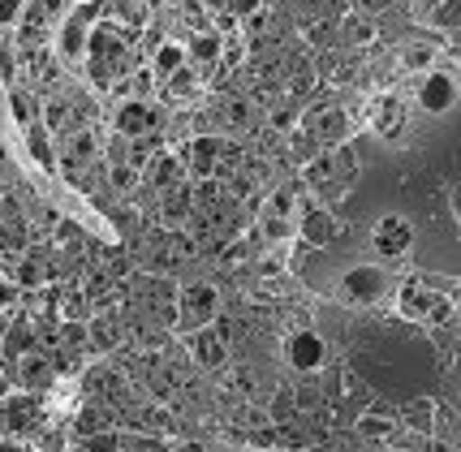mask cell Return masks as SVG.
<instances>
[{
  "label": "cell",
  "instance_id": "cell-1",
  "mask_svg": "<svg viewBox=\"0 0 461 452\" xmlns=\"http://www.w3.org/2000/svg\"><path fill=\"white\" fill-rule=\"evenodd\" d=\"M397 302H402V315L410 319H422V323H453V297L436 294L422 276L405 280L397 289Z\"/></svg>",
  "mask_w": 461,
  "mask_h": 452
},
{
  "label": "cell",
  "instance_id": "cell-2",
  "mask_svg": "<svg viewBox=\"0 0 461 452\" xmlns=\"http://www.w3.org/2000/svg\"><path fill=\"white\" fill-rule=\"evenodd\" d=\"M216 315H221V294H216L212 285L194 280V285H185V289L177 294V311H173V319H177V328L185 336L199 332V328H212Z\"/></svg>",
  "mask_w": 461,
  "mask_h": 452
},
{
  "label": "cell",
  "instance_id": "cell-3",
  "mask_svg": "<svg viewBox=\"0 0 461 452\" xmlns=\"http://www.w3.org/2000/svg\"><path fill=\"white\" fill-rule=\"evenodd\" d=\"M337 294H341L345 306H375V302L388 294V272L375 267V263H358V267H349V272L341 276Z\"/></svg>",
  "mask_w": 461,
  "mask_h": 452
},
{
  "label": "cell",
  "instance_id": "cell-4",
  "mask_svg": "<svg viewBox=\"0 0 461 452\" xmlns=\"http://www.w3.org/2000/svg\"><path fill=\"white\" fill-rule=\"evenodd\" d=\"M160 108L156 104H147V99H121L117 108H113V134L125 138V142H134V138H151L160 130Z\"/></svg>",
  "mask_w": 461,
  "mask_h": 452
},
{
  "label": "cell",
  "instance_id": "cell-5",
  "mask_svg": "<svg viewBox=\"0 0 461 452\" xmlns=\"http://www.w3.org/2000/svg\"><path fill=\"white\" fill-rule=\"evenodd\" d=\"M285 362H289V371L298 375L323 371L328 366V340L320 332H311V328H294L285 336Z\"/></svg>",
  "mask_w": 461,
  "mask_h": 452
},
{
  "label": "cell",
  "instance_id": "cell-6",
  "mask_svg": "<svg viewBox=\"0 0 461 452\" xmlns=\"http://www.w3.org/2000/svg\"><path fill=\"white\" fill-rule=\"evenodd\" d=\"M86 40H91V26L74 14V9H65L57 22V60L60 65H82L86 60Z\"/></svg>",
  "mask_w": 461,
  "mask_h": 452
},
{
  "label": "cell",
  "instance_id": "cell-7",
  "mask_svg": "<svg viewBox=\"0 0 461 452\" xmlns=\"http://www.w3.org/2000/svg\"><path fill=\"white\" fill-rule=\"evenodd\" d=\"M457 104V82L448 69H431L419 78V108L427 117H444L448 108Z\"/></svg>",
  "mask_w": 461,
  "mask_h": 452
},
{
  "label": "cell",
  "instance_id": "cell-8",
  "mask_svg": "<svg viewBox=\"0 0 461 452\" xmlns=\"http://www.w3.org/2000/svg\"><path fill=\"white\" fill-rule=\"evenodd\" d=\"M9 371L22 384V393H48L52 379H57V366H52V357L43 354V349H26L22 357L9 362Z\"/></svg>",
  "mask_w": 461,
  "mask_h": 452
},
{
  "label": "cell",
  "instance_id": "cell-9",
  "mask_svg": "<svg viewBox=\"0 0 461 452\" xmlns=\"http://www.w3.org/2000/svg\"><path fill=\"white\" fill-rule=\"evenodd\" d=\"M311 138L320 142V151H332L349 142V113L337 104H315V117H311Z\"/></svg>",
  "mask_w": 461,
  "mask_h": 452
},
{
  "label": "cell",
  "instance_id": "cell-10",
  "mask_svg": "<svg viewBox=\"0 0 461 452\" xmlns=\"http://www.w3.org/2000/svg\"><path fill=\"white\" fill-rule=\"evenodd\" d=\"M410 241H414V229H410L405 216H380L375 229H371V246L384 258H402L410 250Z\"/></svg>",
  "mask_w": 461,
  "mask_h": 452
},
{
  "label": "cell",
  "instance_id": "cell-11",
  "mask_svg": "<svg viewBox=\"0 0 461 452\" xmlns=\"http://www.w3.org/2000/svg\"><path fill=\"white\" fill-rule=\"evenodd\" d=\"M142 185L151 190V194H168V190H177V185H185V168H181V159L164 147V151H156L151 156V164L142 168Z\"/></svg>",
  "mask_w": 461,
  "mask_h": 452
},
{
  "label": "cell",
  "instance_id": "cell-12",
  "mask_svg": "<svg viewBox=\"0 0 461 452\" xmlns=\"http://www.w3.org/2000/svg\"><path fill=\"white\" fill-rule=\"evenodd\" d=\"M40 413H43L40 393H14V396H5V405H0V427L14 435L31 431L40 422Z\"/></svg>",
  "mask_w": 461,
  "mask_h": 452
},
{
  "label": "cell",
  "instance_id": "cell-13",
  "mask_svg": "<svg viewBox=\"0 0 461 452\" xmlns=\"http://www.w3.org/2000/svg\"><path fill=\"white\" fill-rule=\"evenodd\" d=\"M354 431H358L362 444H393L397 439V413H388L384 405H375V410H362L358 418H354Z\"/></svg>",
  "mask_w": 461,
  "mask_h": 452
},
{
  "label": "cell",
  "instance_id": "cell-14",
  "mask_svg": "<svg viewBox=\"0 0 461 452\" xmlns=\"http://www.w3.org/2000/svg\"><path fill=\"white\" fill-rule=\"evenodd\" d=\"M294 224H298V233L306 237L311 246H328V241L337 237V220H332V212L320 207V203H302Z\"/></svg>",
  "mask_w": 461,
  "mask_h": 452
},
{
  "label": "cell",
  "instance_id": "cell-15",
  "mask_svg": "<svg viewBox=\"0 0 461 452\" xmlns=\"http://www.w3.org/2000/svg\"><path fill=\"white\" fill-rule=\"evenodd\" d=\"M190 357L203 371H224L229 366V345L212 328H199V332H190Z\"/></svg>",
  "mask_w": 461,
  "mask_h": 452
},
{
  "label": "cell",
  "instance_id": "cell-16",
  "mask_svg": "<svg viewBox=\"0 0 461 452\" xmlns=\"http://www.w3.org/2000/svg\"><path fill=\"white\" fill-rule=\"evenodd\" d=\"M371 130L384 138V142H393V138L405 130V104L402 95H380L375 99V108H371Z\"/></svg>",
  "mask_w": 461,
  "mask_h": 452
},
{
  "label": "cell",
  "instance_id": "cell-17",
  "mask_svg": "<svg viewBox=\"0 0 461 452\" xmlns=\"http://www.w3.org/2000/svg\"><path fill=\"white\" fill-rule=\"evenodd\" d=\"M181 43H185V65H194V69H212V65L221 60V35H216L212 26L190 31Z\"/></svg>",
  "mask_w": 461,
  "mask_h": 452
},
{
  "label": "cell",
  "instance_id": "cell-18",
  "mask_svg": "<svg viewBox=\"0 0 461 452\" xmlns=\"http://www.w3.org/2000/svg\"><path fill=\"white\" fill-rule=\"evenodd\" d=\"M216 125H221L224 134H246V130L255 125V99L250 95L224 99L221 108H216Z\"/></svg>",
  "mask_w": 461,
  "mask_h": 452
},
{
  "label": "cell",
  "instance_id": "cell-19",
  "mask_svg": "<svg viewBox=\"0 0 461 452\" xmlns=\"http://www.w3.org/2000/svg\"><path fill=\"white\" fill-rule=\"evenodd\" d=\"M397 427H405L410 435H436V427H440V418H436V405L431 401H410L405 410H397Z\"/></svg>",
  "mask_w": 461,
  "mask_h": 452
},
{
  "label": "cell",
  "instance_id": "cell-20",
  "mask_svg": "<svg viewBox=\"0 0 461 452\" xmlns=\"http://www.w3.org/2000/svg\"><path fill=\"white\" fill-rule=\"evenodd\" d=\"M402 65L410 74H431V69H440V40H410L402 48Z\"/></svg>",
  "mask_w": 461,
  "mask_h": 452
},
{
  "label": "cell",
  "instance_id": "cell-21",
  "mask_svg": "<svg viewBox=\"0 0 461 452\" xmlns=\"http://www.w3.org/2000/svg\"><path fill=\"white\" fill-rule=\"evenodd\" d=\"M121 340H125V332H121V319L117 315H91V319H86V345H91V349L113 354Z\"/></svg>",
  "mask_w": 461,
  "mask_h": 452
},
{
  "label": "cell",
  "instance_id": "cell-22",
  "mask_svg": "<svg viewBox=\"0 0 461 452\" xmlns=\"http://www.w3.org/2000/svg\"><path fill=\"white\" fill-rule=\"evenodd\" d=\"M69 125H74V104L65 95H48L40 104V130H48L52 138L69 134Z\"/></svg>",
  "mask_w": 461,
  "mask_h": 452
},
{
  "label": "cell",
  "instance_id": "cell-23",
  "mask_svg": "<svg viewBox=\"0 0 461 452\" xmlns=\"http://www.w3.org/2000/svg\"><path fill=\"white\" fill-rule=\"evenodd\" d=\"M147 69L156 74V78H173L177 69H185V43L181 40H164L151 48V60H147Z\"/></svg>",
  "mask_w": 461,
  "mask_h": 452
},
{
  "label": "cell",
  "instance_id": "cell-24",
  "mask_svg": "<svg viewBox=\"0 0 461 452\" xmlns=\"http://www.w3.org/2000/svg\"><path fill=\"white\" fill-rule=\"evenodd\" d=\"M341 40L349 43V48H371V43L380 40V22L371 18V14H345Z\"/></svg>",
  "mask_w": 461,
  "mask_h": 452
},
{
  "label": "cell",
  "instance_id": "cell-25",
  "mask_svg": "<svg viewBox=\"0 0 461 452\" xmlns=\"http://www.w3.org/2000/svg\"><path fill=\"white\" fill-rule=\"evenodd\" d=\"M26 151H31V159L40 164L43 173H57V138L48 134V130L31 125V130H26Z\"/></svg>",
  "mask_w": 461,
  "mask_h": 452
},
{
  "label": "cell",
  "instance_id": "cell-26",
  "mask_svg": "<svg viewBox=\"0 0 461 452\" xmlns=\"http://www.w3.org/2000/svg\"><path fill=\"white\" fill-rule=\"evenodd\" d=\"M289 393H294L298 418H306V413H320V410H323V384L315 379V375H302L298 384H289Z\"/></svg>",
  "mask_w": 461,
  "mask_h": 452
},
{
  "label": "cell",
  "instance_id": "cell-27",
  "mask_svg": "<svg viewBox=\"0 0 461 452\" xmlns=\"http://www.w3.org/2000/svg\"><path fill=\"white\" fill-rule=\"evenodd\" d=\"M113 427V418H108V410L104 405H82L78 413H74V422H69V431L78 435V439H86V435H100V431H108Z\"/></svg>",
  "mask_w": 461,
  "mask_h": 452
},
{
  "label": "cell",
  "instance_id": "cell-28",
  "mask_svg": "<svg viewBox=\"0 0 461 452\" xmlns=\"http://www.w3.org/2000/svg\"><path fill=\"white\" fill-rule=\"evenodd\" d=\"M259 212H267V216H289V220H294V212H298V185H294V181H281V185H272V190H267V198H263Z\"/></svg>",
  "mask_w": 461,
  "mask_h": 452
},
{
  "label": "cell",
  "instance_id": "cell-29",
  "mask_svg": "<svg viewBox=\"0 0 461 452\" xmlns=\"http://www.w3.org/2000/svg\"><path fill=\"white\" fill-rule=\"evenodd\" d=\"M298 125H302V113H298V104H294V99H281V104H272V108H267V134L289 138Z\"/></svg>",
  "mask_w": 461,
  "mask_h": 452
},
{
  "label": "cell",
  "instance_id": "cell-30",
  "mask_svg": "<svg viewBox=\"0 0 461 452\" xmlns=\"http://www.w3.org/2000/svg\"><path fill=\"white\" fill-rule=\"evenodd\" d=\"M9 117H14V125H22V130L40 125V104H35V95H31L26 86H14V91H9Z\"/></svg>",
  "mask_w": 461,
  "mask_h": 452
},
{
  "label": "cell",
  "instance_id": "cell-31",
  "mask_svg": "<svg viewBox=\"0 0 461 452\" xmlns=\"http://www.w3.org/2000/svg\"><path fill=\"white\" fill-rule=\"evenodd\" d=\"M142 388L156 396V401H173V396L181 393V379H177V371H173V366H151V371H147V379H142Z\"/></svg>",
  "mask_w": 461,
  "mask_h": 452
},
{
  "label": "cell",
  "instance_id": "cell-32",
  "mask_svg": "<svg viewBox=\"0 0 461 452\" xmlns=\"http://www.w3.org/2000/svg\"><path fill=\"white\" fill-rule=\"evenodd\" d=\"M328 159H332V173H337V181H354V177H358L362 159H358V147H354V142L332 147V151H328Z\"/></svg>",
  "mask_w": 461,
  "mask_h": 452
},
{
  "label": "cell",
  "instance_id": "cell-33",
  "mask_svg": "<svg viewBox=\"0 0 461 452\" xmlns=\"http://www.w3.org/2000/svg\"><path fill=\"white\" fill-rule=\"evenodd\" d=\"M263 413H267V422H272V427H289V422L298 418V405H294V393H289V384L272 393V401H267V410H263Z\"/></svg>",
  "mask_w": 461,
  "mask_h": 452
},
{
  "label": "cell",
  "instance_id": "cell-34",
  "mask_svg": "<svg viewBox=\"0 0 461 452\" xmlns=\"http://www.w3.org/2000/svg\"><path fill=\"white\" fill-rule=\"evenodd\" d=\"M294 233H298V224L289 216H267V212H259V237L267 246H285Z\"/></svg>",
  "mask_w": 461,
  "mask_h": 452
},
{
  "label": "cell",
  "instance_id": "cell-35",
  "mask_svg": "<svg viewBox=\"0 0 461 452\" xmlns=\"http://www.w3.org/2000/svg\"><path fill=\"white\" fill-rule=\"evenodd\" d=\"M221 74H233V69H241L246 65V40L241 35H224L221 40Z\"/></svg>",
  "mask_w": 461,
  "mask_h": 452
},
{
  "label": "cell",
  "instance_id": "cell-36",
  "mask_svg": "<svg viewBox=\"0 0 461 452\" xmlns=\"http://www.w3.org/2000/svg\"><path fill=\"white\" fill-rule=\"evenodd\" d=\"M194 86H199V74L185 65V69H177L173 78H164V99H190Z\"/></svg>",
  "mask_w": 461,
  "mask_h": 452
},
{
  "label": "cell",
  "instance_id": "cell-37",
  "mask_svg": "<svg viewBox=\"0 0 461 452\" xmlns=\"http://www.w3.org/2000/svg\"><path fill=\"white\" fill-rule=\"evenodd\" d=\"M108 185H113V190H117V194H134V190H139L142 185V173H134V168H130V164H113V168H108Z\"/></svg>",
  "mask_w": 461,
  "mask_h": 452
},
{
  "label": "cell",
  "instance_id": "cell-38",
  "mask_svg": "<svg viewBox=\"0 0 461 452\" xmlns=\"http://www.w3.org/2000/svg\"><path fill=\"white\" fill-rule=\"evenodd\" d=\"M18 69H22L18 48H14L9 40H0V78H5V86H9V91L18 86Z\"/></svg>",
  "mask_w": 461,
  "mask_h": 452
},
{
  "label": "cell",
  "instance_id": "cell-39",
  "mask_svg": "<svg viewBox=\"0 0 461 452\" xmlns=\"http://www.w3.org/2000/svg\"><path fill=\"white\" fill-rule=\"evenodd\" d=\"M328 181H337V173H332V159H328V151H320V156L306 164V185H328Z\"/></svg>",
  "mask_w": 461,
  "mask_h": 452
},
{
  "label": "cell",
  "instance_id": "cell-40",
  "mask_svg": "<svg viewBox=\"0 0 461 452\" xmlns=\"http://www.w3.org/2000/svg\"><path fill=\"white\" fill-rule=\"evenodd\" d=\"M250 452H276V427L272 422L250 427Z\"/></svg>",
  "mask_w": 461,
  "mask_h": 452
},
{
  "label": "cell",
  "instance_id": "cell-41",
  "mask_svg": "<svg viewBox=\"0 0 461 452\" xmlns=\"http://www.w3.org/2000/svg\"><path fill=\"white\" fill-rule=\"evenodd\" d=\"M18 306H22V289L9 276H0V315H14Z\"/></svg>",
  "mask_w": 461,
  "mask_h": 452
},
{
  "label": "cell",
  "instance_id": "cell-42",
  "mask_svg": "<svg viewBox=\"0 0 461 452\" xmlns=\"http://www.w3.org/2000/svg\"><path fill=\"white\" fill-rule=\"evenodd\" d=\"M22 18V5H9V0H0V26H18Z\"/></svg>",
  "mask_w": 461,
  "mask_h": 452
},
{
  "label": "cell",
  "instance_id": "cell-43",
  "mask_svg": "<svg viewBox=\"0 0 461 452\" xmlns=\"http://www.w3.org/2000/svg\"><path fill=\"white\" fill-rule=\"evenodd\" d=\"M40 448H43V452H65V435H60V431H43Z\"/></svg>",
  "mask_w": 461,
  "mask_h": 452
},
{
  "label": "cell",
  "instance_id": "cell-44",
  "mask_svg": "<svg viewBox=\"0 0 461 452\" xmlns=\"http://www.w3.org/2000/svg\"><path fill=\"white\" fill-rule=\"evenodd\" d=\"M419 452H453V444H448L444 435H427V439H422V448H419Z\"/></svg>",
  "mask_w": 461,
  "mask_h": 452
},
{
  "label": "cell",
  "instance_id": "cell-45",
  "mask_svg": "<svg viewBox=\"0 0 461 452\" xmlns=\"http://www.w3.org/2000/svg\"><path fill=\"white\" fill-rule=\"evenodd\" d=\"M0 452H26L18 439H0Z\"/></svg>",
  "mask_w": 461,
  "mask_h": 452
},
{
  "label": "cell",
  "instance_id": "cell-46",
  "mask_svg": "<svg viewBox=\"0 0 461 452\" xmlns=\"http://www.w3.org/2000/svg\"><path fill=\"white\" fill-rule=\"evenodd\" d=\"M177 452H207V448H203L199 439H185V444H181V448H177Z\"/></svg>",
  "mask_w": 461,
  "mask_h": 452
},
{
  "label": "cell",
  "instance_id": "cell-47",
  "mask_svg": "<svg viewBox=\"0 0 461 452\" xmlns=\"http://www.w3.org/2000/svg\"><path fill=\"white\" fill-rule=\"evenodd\" d=\"M306 452H341V448H332V444H328V448H315V444H311V448Z\"/></svg>",
  "mask_w": 461,
  "mask_h": 452
},
{
  "label": "cell",
  "instance_id": "cell-48",
  "mask_svg": "<svg viewBox=\"0 0 461 452\" xmlns=\"http://www.w3.org/2000/svg\"><path fill=\"white\" fill-rule=\"evenodd\" d=\"M0 159H5V142H0Z\"/></svg>",
  "mask_w": 461,
  "mask_h": 452
}]
</instances>
